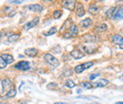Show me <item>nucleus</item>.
Wrapping results in <instances>:
<instances>
[{"mask_svg":"<svg viewBox=\"0 0 123 104\" xmlns=\"http://www.w3.org/2000/svg\"><path fill=\"white\" fill-rule=\"evenodd\" d=\"M44 59H45V61H46L48 64H50V65L53 66V67H58V66L60 65L59 61L56 59L53 55H51V54H49V53H46V54L44 55Z\"/></svg>","mask_w":123,"mask_h":104,"instance_id":"f257e3e1","label":"nucleus"},{"mask_svg":"<svg viewBox=\"0 0 123 104\" xmlns=\"http://www.w3.org/2000/svg\"><path fill=\"white\" fill-rule=\"evenodd\" d=\"M15 68L18 70H23V71H27L31 68V64L29 61H19L18 63L15 64Z\"/></svg>","mask_w":123,"mask_h":104,"instance_id":"f03ea898","label":"nucleus"},{"mask_svg":"<svg viewBox=\"0 0 123 104\" xmlns=\"http://www.w3.org/2000/svg\"><path fill=\"white\" fill-rule=\"evenodd\" d=\"M82 40L85 43H96L98 41V37L94 35V34H85L82 36Z\"/></svg>","mask_w":123,"mask_h":104,"instance_id":"7ed1b4c3","label":"nucleus"},{"mask_svg":"<svg viewBox=\"0 0 123 104\" xmlns=\"http://www.w3.org/2000/svg\"><path fill=\"white\" fill-rule=\"evenodd\" d=\"M39 21H40V18H34L33 20H31V22H28L27 24L24 25V30H28L32 29V28H34V27H36L37 24L39 23Z\"/></svg>","mask_w":123,"mask_h":104,"instance_id":"20e7f679","label":"nucleus"},{"mask_svg":"<svg viewBox=\"0 0 123 104\" xmlns=\"http://www.w3.org/2000/svg\"><path fill=\"white\" fill-rule=\"evenodd\" d=\"M70 55H71V57H73L75 60H80L84 57V53L81 52V51L79 50V49H74V50H72V51L70 52Z\"/></svg>","mask_w":123,"mask_h":104,"instance_id":"39448f33","label":"nucleus"},{"mask_svg":"<svg viewBox=\"0 0 123 104\" xmlns=\"http://www.w3.org/2000/svg\"><path fill=\"white\" fill-rule=\"evenodd\" d=\"M112 40H113L114 44L119 45L120 48H123V37L122 36H120V35H118V34H116V35L113 36V39H112Z\"/></svg>","mask_w":123,"mask_h":104,"instance_id":"423d86ee","label":"nucleus"},{"mask_svg":"<svg viewBox=\"0 0 123 104\" xmlns=\"http://www.w3.org/2000/svg\"><path fill=\"white\" fill-rule=\"evenodd\" d=\"M62 5L70 11H73L76 7V1H62Z\"/></svg>","mask_w":123,"mask_h":104,"instance_id":"0eeeda50","label":"nucleus"},{"mask_svg":"<svg viewBox=\"0 0 123 104\" xmlns=\"http://www.w3.org/2000/svg\"><path fill=\"white\" fill-rule=\"evenodd\" d=\"M25 54H26L27 56H29V57H35V56L38 54V50H37L36 48H34V47H32V48H28V49L25 50Z\"/></svg>","mask_w":123,"mask_h":104,"instance_id":"6e6552de","label":"nucleus"},{"mask_svg":"<svg viewBox=\"0 0 123 104\" xmlns=\"http://www.w3.org/2000/svg\"><path fill=\"white\" fill-rule=\"evenodd\" d=\"M31 11L34 12H42L44 10V7L41 6L40 4H33V5H31L28 7Z\"/></svg>","mask_w":123,"mask_h":104,"instance_id":"1a4fd4ad","label":"nucleus"},{"mask_svg":"<svg viewBox=\"0 0 123 104\" xmlns=\"http://www.w3.org/2000/svg\"><path fill=\"white\" fill-rule=\"evenodd\" d=\"M0 57L5 61V62H6L7 64H10V63L13 62V61H14L13 57H12V55H10V54H2Z\"/></svg>","mask_w":123,"mask_h":104,"instance_id":"9d476101","label":"nucleus"},{"mask_svg":"<svg viewBox=\"0 0 123 104\" xmlns=\"http://www.w3.org/2000/svg\"><path fill=\"white\" fill-rule=\"evenodd\" d=\"M2 84H3V88H4V91L5 90L10 89L11 90V87L12 86V80L10 79H4L2 80Z\"/></svg>","mask_w":123,"mask_h":104,"instance_id":"9b49d317","label":"nucleus"},{"mask_svg":"<svg viewBox=\"0 0 123 104\" xmlns=\"http://www.w3.org/2000/svg\"><path fill=\"white\" fill-rule=\"evenodd\" d=\"M75 12H76V15L79 16V17H80V16H83V15H84L85 11H84V8H83V6H82L81 4H79L78 8L75 10Z\"/></svg>","mask_w":123,"mask_h":104,"instance_id":"f8f14e48","label":"nucleus"},{"mask_svg":"<svg viewBox=\"0 0 123 104\" xmlns=\"http://www.w3.org/2000/svg\"><path fill=\"white\" fill-rule=\"evenodd\" d=\"M91 25H92V20L90 18H86V19H84V20H82L80 22V26L82 28H85V29L91 27Z\"/></svg>","mask_w":123,"mask_h":104,"instance_id":"ddd939ff","label":"nucleus"},{"mask_svg":"<svg viewBox=\"0 0 123 104\" xmlns=\"http://www.w3.org/2000/svg\"><path fill=\"white\" fill-rule=\"evenodd\" d=\"M108 83H109L108 80H106V79H101V80H98L95 83V85H96L97 87H104V86L107 85Z\"/></svg>","mask_w":123,"mask_h":104,"instance_id":"4468645a","label":"nucleus"},{"mask_svg":"<svg viewBox=\"0 0 123 104\" xmlns=\"http://www.w3.org/2000/svg\"><path fill=\"white\" fill-rule=\"evenodd\" d=\"M117 10V7H112L108 10V12H106V17L107 18H113V16L116 13V11Z\"/></svg>","mask_w":123,"mask_h":104,"instance_id":"2eb2a0df","label":"nucleus"},{"mask_svg":"<svg viewBox=\"0 0 123 104\" xmlns=\"http://www.w3.org/2000/svg\"><path fill=\"white\" fill-rule=\"evenodd\" d=\"M19 38H20V35H19V34H12V35L9 36L8 40H9L10 43H14V42H16Z\"/></svg>","mask_w":123,"mask_h":104,"instance_id":"dca6fc26","label":"nucleus"},{"mask_svg":"<svg viewBox=\"0 0 123 104\" xmlns=\"http://www.w3.org/2000/svg\"><path fill=\"white\" fill-rule=\"evenodd\" d=\"M78 32H79V29L76 25H71L70 26V33L72 36H77Z\"/></svg>","mask_w":123,"mask_h":104,"instance_id":"f3484780","label":"nucleus"},{"mask_svg":"<svg viewBox=\"0 0 123 104\" xmlns=\"http://www.w3.org/2000/svg\"><path fill=\"white\" fill-rule=\"evenodd\" d=\"M114 19H123V10L119 9L117 12H116L115 15L113 16Z\"/></svg>","mask_w":123,"mask_h":104,"instance_id":"a211bd4d","label":"nucleus"},{"mask_svg":"<svg viewBox=\"0 0 123 104\" xmlns=\"http://www.w3.org/2000/svg\"><path fill=\"white\" fill-rule=\"evenodd\" d=\"M75 86H76V83H75L72 80H66V82H65V87L72 89V88H74Z\"/></svg>","mask_w":123,"mask_h":104,"instance_id":"6ab92c4d","label":"nucleus"},{"mask_svg":"<svg viewBox=\"0 0 123 104\" xmlns=\"http://www.w3.org/2000/svg\"><path fill=\"white\" fill-rule=\"evenodd\" d=\"M88 12L90 13H92V14H97L98 12V8L97 6H91V7H89Z\"/></svg>","mask_w":123,"mask_h":104,"instance_id":"aec40b11","label":"nucleus"},{"mask_svg":"<svg viewBox=\"0 0 123 104\" xmlns=\"http://www.w3.org/2000/svg\"><path fill=\"white\" fill-rule=\"evenodd\" d=\"M57 32V28L56 27H52L50 28V30H48L46 33H45V36H50V35H53Z\"/></svg>","mask_w":123,"mask_h":104,"instance_id":"412c9836","label":"nucleus"},{"mask_svg":"<svg viewBox=\"0 0 123 104\" xmlns=\"http://www.w3.org/2000/svg\"><path fill=\"white\" fill-rule=\"evenodd\" d=\"M75 72L78 73V74H80V73H82L83 71H84V68H83V66H82V64H78L77 66L75 67Z\"/></svg>","mask_w":123,"mask_h":104,"instance_id":"4be33fe9","label":"nucleus"},{"mask_svg":"<svg viewBox=\"0 0 123 104\" xmlns=\"http://www.w3.org/2000/svg\"><path fill=\"white\" fill-rule=\"evenodd\" d=\"M16 96V90L15 89H11L9 90L8 94H7V98H14Z\"/></svg>","mask_w":123,"mask_h":104,"instance_id":"5701e85b","label":"nucleus"},{"mask_svg":"<svg viewBox=\"0 0 123 104\" xmlns=\"http://www.w3.org/2000/svg\"><path fill=\"white\" fill-rule=\"evenodd\" d=\"M81 86H82V88H85V89H91L93 87L92 83H91V82H88V81L82 82V83H81Z\"/></svg>","mask_w":123,"mask_h":104,"instance_id":"b1692460","label":"nucleus"},{"mask_svg":"<svg viewBox=\"0 0 123 104\" xmlns=\"http://www.w3.org/2000/svg\"><path fill=\"white\" fill-rule=\"evenodd\" d=\"M93 64H94V63H93L92 61H87V62H85V63H82V66H83V68H84V70H85V69H88V68L92 67Z\"/></svg>","mask_w":123,"mask_h":104,"instance_id":"393cba45","label":"nucleus"},{"mask_svg":"<svg viewBox=\"0 0 123 104\" xmlns=\"http://www.w3.org/2000/svg\"><path fill=\"white\" fill-rule=\"evenodd\" d=\"M61 16H62L61 11H55V12H54V13H53V17H54L55 19H59Z\"/></svg>","mask_w":123,"mask_h":104,"instance_id":"a878e982","label":"nucleus"},{"mask_svg":"<svg viewBox=\"0 0 123 104\" xmlns=\"http://www.w3.org/2000/svg\"><path fill=\"white\" fill-rule=\"evenodd\" d=\"M106 30H107V25L106 24H101L99 27H98V30H99V31H104Z\"/></svg>","mask_w":123,"mask_h":104,"instance_id":"bb28decb","label":"nucleus"},{"mask_svg":"<svg viewBox=\"0 0 123 104\" xmlns=\"http://www.w3.org/2000/svg\"><path fill=\"white\" fill-rule=\"evenodd\" d=\"M7 66V63L5 62V61L2 59L1 57H0V69H3V68H5Z\"/></svg>","mask_w":123,"mask_h":104,"instance_id":"cd10ccee","label":"nucleus"},{"mask_svg":"<svg viewBox=\"0 0 123 104\" xmlns=\"http://www.w3.org/2000/svg\"><path fill=\"white\" fill-rule=\"evenodd\" d=\"M71 37H72V35H71L70 32H66V33L63 35V38H64V39H70Z\"/></svg>","mask_w":123,"mask_h":104,"instance_id":"c85d7f7f","label":"nucleus"},{"mask_svg":"<svg viewBox=\"0 0 123 104\" xmlns=\"http://www.w3.org/2000/svg\"><path fill=\"white\" fill-rule=\"evenodd\" d=\"M56 86H57V84L55 82H51V83H48L47 84V87L48 88H55Z\"/></svg>","mask_w":123,"mask_h":104,"instance_id":"c756f323","label":"nucleus"},{"mask_svg":"<svg viewBox=\"0 0 123 104\" xmlns=\"http://www.w3.org/2000/svg\"><path fill=\"white\" fill-rule=\"evenodd\" d=\"M72 74H73V73H72V70H71V69H68V70H66V71L63 73L64 76H71Z\"/></svg>","mask_w":123,"mask_h":104,"instance_id":"7c9ffc66","label":"nucleus"},{"mask_svg":"<svg viewBox=\"0 0 123 104\" xmlns=\"http://www.w3.org/2000/svg\"><path fill=\"white\" fill-rule=\"evenodd\" d=\"M4 93V88H3V84H2V81H0V95H3Z\"/></svg>","mask_w":123,"mask_h":104,"instance_id":"2f4dec72","label":"nucleus"},{"mask_svg":"<svg viewBox=\"0 0 123 104\" xmlns=\"http://www.w3.org/2000/svg\"><path fill=\"white\" fill-rule=\"evenodd\" d=\"M98 73H97V74H92L91 76H90V80H95L97 77H98Z\"/></svg>","mask_w":123,"mask_h":104,"instance_id":"473e14b6","label":"nucleus"},{"mask_svg":"<svg viewBox=\"0 0 123 104\" xmlns=\"http://www.w3.org/2000/svg\"><path fill=\"white\" fill-rule=\"evenodd\" d=\"M11 3H13V4H22L23 2L22 1H11Z\"/></svg>","mask_w":123,"mask_h":104,"instance_id":"72a5a7b5","label":"nucleus"},{"mask_svg":"<svg viewBox=\"0 0 123 104\" xmlns=\"http://www.w3.org/2000/svg\"><path fill=\"white\" fill-rule=\"evenodd\" d=\"M54 104H67L66 102H55Z\"/></svg>","mask_w":123,"mask_h":104,"instance_id":"f704fd0d","label":"nucleus"},{"mask_svg":"<svg viewBox=\"0 0 123 104\" xmlns=\"http://www.w3.org/2000/svg\"><path fill=\"white\" fill-rule=\"evenodd\" d=\"M116 104H123V102H117Z\"/></svg>","mask_w":123,"mask_h":104,"instance_id":"c9c22d12","label":"nucleus"},{"mask_svg":"<svg viewBox=\"0 0 123 104\" xmlns=\"http://www.w3.org/2000/svg\"><path fill=\"white\" fill-rule=\"evenodd\" d=\"M21 104H27V102H26V101H24V102H22Z\"/></svg>","mask_w":123,"mask_h":104,"instance_id":"e433bc0d","label":"nucleus"},{"mask_svg":"<svg viewBox=\"0 0 123 104\" xmlns=\"http://www.w3.org/2000/svg\"><path fill=\"white\" fill-rule=\"evenodd\" d=\"M0 104H10V103H2V102H0Z\"/></svg>","mask_w":123,"mask_h":104,"instance_id":"4c0bfd02","label":"nucleus"},{"mask_svg":"<svg viewBox=\"0 0 123 104\" xmlns=\"http://www.w3.org/2000/svg\"><path fill=\"white\" fill-rule=\"evenodd\" d=\"M0 39H1V33H0Z\"/></svg>","mask_w":123,"mask_h":104,"instance_id":"58836bf2","label":"nucleus"}]
</instances>
